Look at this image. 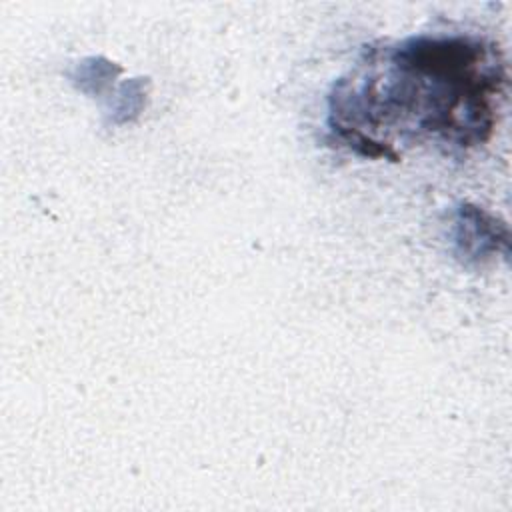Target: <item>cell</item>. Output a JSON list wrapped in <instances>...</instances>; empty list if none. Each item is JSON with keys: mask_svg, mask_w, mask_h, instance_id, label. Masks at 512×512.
I'll return each mask as SVG.
<instances>
[{"mask_svg": "<svg viewBox=\"0 0 512 512\" xmlns=\"http://www.w3.org/2000/svg\"><path fill=\"white\" fill-rule=\"evenodd\" d=\"M506 84L502 52L474 34L370 46L328 94V134L364 158L398 160L422 144L470 150L492 136Z\"/></svg>", "mask_w": 512, "mask_h": 512, "instance_id": "1", "label": "cell"}, {"mask_svg": "<svg viewBox=\"0 0 512 512\" xmlns=\"http://www.w3.org/2000/svg\"><path fill=\"white\" fill-rule=\"evenodd\" d=\"M508 226L480 206L462 202L454 208L452 244L462 264H482L508 252Z\"/></svg>", "mask_w": 512, "mask_h": 512, "instance_id": "2", "label": "cell"}]
</instances>
